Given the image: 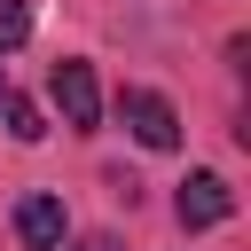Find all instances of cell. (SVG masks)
Segmentation results:
<instances>
[{
  "label": "cell",
  "mask_w": 251,
  "mask_h": 251,
  "mask_svg": "<svg viewBox=\"0 0 251 251\" xmlns=\"http://www.w3.org/2000/svg\"><path fill=\"white\" fill-rule=\"evenodd\" d=\"M118 118H126V133L141 149H180V118H173V102L157 86H126L118 94Z\"/></svg>",
  "instance_id": "obj_2"
},
{
  "label": "cell",
  "mask_w": 251,
  "mask_h": 251,
  "mask_svg": "<svg viewBox=\"0 0 251 251\" xmlns=\"http://www.w3.org/2000/svg\"><path fill=\"white\" fill-rule=\"evenodd\" d=\"M78 251H118V235H86V243H78Z\"/></svg>",
  "instance_id": "obj_7"
},
{
  "label": "cell",
  "mask_w": 251,
  "mask_h": 251,
  "mask_svg": "<svg viewBox=\"0 0 251 251\" xmlns=\"http://www.w3.org/2000/svg\"><path fill=\"white\" fill-rule=\"evenodd\" d=\"M47 94H55V110H63V126H71V133H94V126H102V86H94V63L63 55V63H55V78H47Z\"/></svg>",
  "instance_id": "obj_1"
},
{
  "label": "cell",
  "mask_w": 251,
  "mask_h": 251,
  "mask_svg": "<svg viewBox=\"0 0 251 251\" xmlns=\"http://www.w3.org/2000/svg\"><path fill=\"white\" fill-rule=\"evenodd\" d=\"M0 126H8V141H39V133H47L39 110H31L24 94H8V86H0Z\"/></svg>",
  "instance_id": "obj_5"
},
{
  "label": "cell",
  "mask_w": 251,
  "mask_h": 251,
  "mask_svg": "<svg viewBox=\"0 0 251 251\" xmlns=\"http://www.w3.org/2000/svg\"><path fill=\"white\" fill-rule=\"evenodd\" d=\"M16 243H24V251H63V204H55L47 188L16 196Z\"/></svg>",
  "instance_id": "obj_4"
},
{
  "label": "cell",
  "mask_w": 251,
  "mask_h": 251,
  "mask_svg": "<svg viewBox=\"0 0 251 251\" xmlns=\"http://www.w3.org/2000/svg\"><path fill=\"white\" fill-rule=\"evenodd\" d=\"M173 212H180L188 235H196V227H220V220H235V188H227L220 173H188L180 196H173Z\"/></svg>",
  "instance_id": "obj_3"
},
{
  "label": "cell",
  "mask_w": 251,
  "mask_h": 251,
  "mask_svg": "<svg viewBox=\"0 0 251 251\" xmlns=\"http://www.w3.org/2000/svg\"><path fill=\"white\" fill-rule=\"evenodd\" d=\"M31 39V0H0V55Z\"/></svg>",
  "instance_id": "obj_6"
}]
</instances>
